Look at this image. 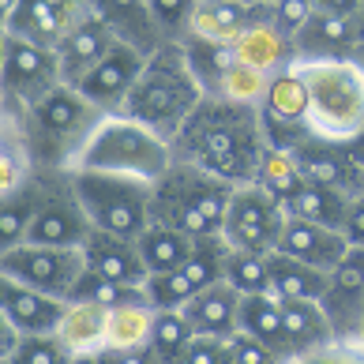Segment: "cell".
<instances>
[{
    "label": "cell",
    "mask_w": 364,
    "mask_h": 364,
    "mask_svg": "<svg viewBox=\"0 0 364 364\" xmlns=\"http://www.w3.org/2000/svg\"><path fill=\"white\" fill-rule=\"evenodd\" d=\"M267 19H271V8H248V4H237V0H199L188 38L229 49L237 38H245L252 26H259Z\"/></svg>",
    "instance_id": "obj_18"
},
{
    "label": "cell",
    "mask_w": 364,
    "mask_h": 364,
    "mask_svg": "<svg viewBox=\"0 0 364 364\" xmlns=\"http://www.w3.org/2000/svg\"><path fill=\"white\" fill-rule=\"evenodd\" d=\"M225 252L229 245L222 237H207V240H196L192 255L169 274H151L146 278V301H151L154 312L161 308H184L196 293H203L207 286L222 282L225 271Z\"/></svg>",
    "instance_id": "obj_12"
},
{
    "label": "cell",
    "mask_w": 364,
    "mask_h": 364,
    "mask_svg": "<svg viewBox=\"0 0 364 364\" xmlns=\"http://www.w3.org/2000/svg\"><path fill=\"white\" fill-rule=\"evenodd\" d=\"M72 364H94V357H75Z\"/></svg>",
    "instance_id": "obj_56"
},
{
    "label": "cell",
    "mask_w": 364,
    "mask_h": 364,
    "mask_svg": "<svg viewBox=\"0 0 364 364\" xmlns=\"http://www.w3.org/2000/svg\"><path fill=\"white\" fill-rule=\"evenodd\" d=\"M278 308H282V334H286V353L289 360L316 349L323 342L338 338L331 327L327 312H323L319 301H296V296H278ZM286 360V364H289Z\"/></svg>",
    "instance_id": "obj_27"
},
{
    "label": "cell",
    "mask_w": 364,
    "mask_h": 364,
    "mask_svg": "<svg viewBox=\"0 0 364 364\" xmlns=\"http://www.w3.org/2000/svg\"><path fill=\"white\" fill-rule=\"evenodd\" d=\"M72 181H75L79 203H83L94 229L139 240V233L151 225V188L154 184L113 177V173H90V169H72Z\"/></svg>",
    "instance_id": "obj_7"
},
{
    "label": "cell",
    "mask_w": 364,
    "mask_h": 364,
    "mask_svg": "<svg viewBox=\"0 0 364 364\" xmlns=\"http://www.w3.org/2000/svg\"><path fill=\"white\" fill-rule=\"evenodd\" d=\"M31 177H34V169H31V161H26V151L16 136V128H11L8 120H0V196L26 184Z\"/></svg>",
    "instance_id": "obj_39"
},
{
    "label": "cell",
    "mask_w": 364,
    "mask_h": 364,
    "mask_svg": "<svg viewBox=\"0 0 364 364\" xmlns=\"http://www.w3.org/2000/svg\"><path fill=\"white\" fill-rule=\"evenodd\" d=\"M16 342H19V334H16V327L0 316V360H8L11 353H16Z\"/></svg>",
    "instance_id": "obj_49"
},
{
    "label": "cell",
    "mask_w": 364,
    "mask_h": 364,
    "mask_svg": "<svg viewBox=\"0 0 364 364\" xmlns=\"http://www.w3.org/2000/svg\"><path fill=\"white\" fill-rule=\"evenodd\" d=\"M289 364H364V338H331Z\"/></svg>",
    "instance_id": "obj_42"
},
{
    "label": "cell",
    "mask_w": 364,
    "mask_h": 364,
    "mask_svg": "<svg viewBox=\"0 0 364 364\" xmlns=\"http://www.w3.org/2000/svg\"><path fill=\"white\" fill-rule=\"evenodd\" d=\"M181 312L188 316L196 334L229 342L240 331V293L222 278V282H214V286H207L203 293H196Z\"/></svg>",
    "instance_id": "obj_24"
},
{
    "label": "cell",
    "mask_w": 364,
    "mask_h": 364,
    "mask_svg": "<svg viewBox=\"0 0 364 364\" xmlns=\"http://www.w3.org/2000/svg\"><path fill=\"white\" fill-rule=\"evenodd\" d=\"M222 278H225L240 296L271 293V255L229 248V252H225V271H222Z\"/></svg>",
    "instance_id": "obj_37"
},
{
    "label": "cell",
    "mask_w": 364,
    "mask_h": 364,
    "mask_svg": "<svg viewBox=\"0 0 364 364\" xmlns=\"http://www.w3.org/2000/svg\"><path fill=\"white\" fill-rule=\"evenodd\" d=\"M312 0H274L271 4V26L278 34H286L289 42L304 31V23L312 19Z\"/></svg>",
    "instance_id": "obj_43"
},
{
    "label": "cell",
    "mask_w": 364,
    "mask_h": 364,
    "mask_svg": "<svg viewBox=\"0 0 364 364\" xmlns=\"http://www.w3.org/2000/svg\"><path fill=\"white\" fill-rule=\"evenodd\" d=\"M64 83L57 49L23 42L16 34H4V94H0V117L11 120L38 105Z\"/></svg>",
    "instance_id": "obj_8"
},
{
    "label": "cell",
    "mask_w": 364,
    "mask_h": 364,
    "mask_svg": "<svg viewBox=\"0 0 364 364\" xmlns=\"http://www.w3.org/2000/svg\"><path fill=\"white\" fill-rule=\"evenodd\" d=\"M16 8H19V0H0V34H8V26H11V16H16Z\"/></svg>",
    "instance_id": "obj_50"
},
{
    "label": "cell",
    "mask_w": 364,
    "mask_h": 364,
    "mask_svg": "<svg viewBox=\"0 0 364 364\" xmlns=\"http://www.w3.org/2000/svg\"><path fill=\"white\" fill-rule=\"evenodd\" d=\"M181 364H233V357H229V342L196 334V342L188 346V353L181 357Z\"/></svg>",
    "instance_id": "obj_45"
},
{
    "label": "cell",
    "mask_w": 364,
    "mask_h": 364,
    "mask_svg": "<svg viewBox=\"0 0 364 364\" xmlns=\"http://www.w3.org/2000/svg\"><path fill=\"white\" fill-rule=\"evenodd\" d=\"M323 312L338 338H360L364 327V248H349L346 259L331 271L327 293H323Z\"/></svg>",
    "instance_id": "obj_17"
},
{
    "label": "cell",
    "mask_w": 364,
    "mask_h": 364,
    "mask_svg": "<svg viewBox=\"0 0 364 364\" xmlns=\"http://www.w3.org/2000/svg\"><path fill=\"white\" fill-rule=\"evenodd\" d=\"M293 161L301 166L308 184L331 188L346 199L364 196V161L357 158L353 143H334V139H319L308 136L304 143L293 146Z\"/></svg>",
    "instance_id": "obj_14"
},
{
    "label": "cell",
    "mask_w": 364,
    "mask_h": 364,
    "mask_svg": "<svg viewBox=\"0 0 364 364\" xmlns=\"http://www.w3.org/2000/svg\"><path fill=\"white\" fill-rule=\"evenodd\" d=\"M255 184L263 188L267 196H274L282 207L304 188V173L293 161L289 151H278V146H267V154L259 161V173H255Z\"/></svg>",
    "instance_id": "obj_35"
},
{
    "label": "cell",
    "mask_w": 364,
    "mask_h": 364,
    "mask_svg": "<svg viewBox=\"0 0 364 364\" xmlns=\"http://www.w3.org/2000/svg\"><path fill=\"white\" fill-rule=\"evenodd\" d=\"M102 120L105 113L94 109L75 87L60 83L26 113L11 117L8 124L16 128L34 173H72L79 169V158L90 146L94 132L102 128Z\"/></svg>",
    "instance_id": "obj_2"
},
{
    "label": "cell",
    "mask_w": 364,
    "mask_h": 364,
    "mask_svg": "<svg viewBox=\"0 0 364 364\" xmlns=\"http://www.w3.org/2000/svg\"><path fill=\"white\" fill-rule=\"evenodd\" d=\"M90 11H94L90 0H19L8 34L46 46V49H57Z\"/></svg>",
    "instance_id": "obj_16"
},
{
    "label": "cell",
    "mask_w": 364,
    "mask_h": 364,
    "mask_svg": "<svg viewBox=\"0 0 364 364\" xmlns=\"http://www.w3.org/2000/svg\"><path fill=\"white\" fill-rule=\"evenodd\" d=\"M286 222H289V214L274 196H267L259 184H240V188H233V199H229L222 240L237 252L271 255V252H278Z\"/></svg>",
    "instance_id": "obj_10"
},
{
    "label": "cell",
    "mask_w": 364,
    "mask_h": 364,
    "mask_svg": "<svg viewBox=\"0 0 364 364\" xmlns=\"http://www.w3.org/2000/svg\"><path fill=\"white\" fill-rule=\"evenodd\" d=\"M267 154V136L259 109L240 102L203 98L188 124L173 139V158L210 173L225 184H255L259 161Z\"/></svg>",
    "instance_id": "obj_1"
},
{
    "label": "cell",
    "mask_w": 364,
    "mask_h": 364,
    "mask_svg": "<svg viewBox=\"0 0 364 364\" xmlns=\"http://www.w3.org/2000/svg\"><path fill=\"white\" fill-rule=\"evenodd\" d=\"M79 252H83L87 271L105 274L113 282H124V286H146V278H151V274H146V267H143L139 245H136V240H128V237L94 229Z\"/></svg>",
    "instance_id": "obj_21"
},
{
    "label": "cell",
    "mask_w": 364,
    "mask_h": 364,
    "mask_svg": "<svg viewBox=\"0 0 364 364\" xmlns=\"http://www.w3.org/2000/svg\"><path fill=\"white\" fill-rule=\"evenodd\" d=\"M173 161H177L173 158V143L161 139L158 132L143 128L128 117H105L102 128L94 132L90 146L83 151V158H79V169L154 184L158 177H166Z\"/></svg>",
    "instance_id": "obj_6"
},
{
    "label": "cell",
    "mask_w": 364,
    "mask_h": 364,
    "mask_svg": "<svg viewBox=\"0 0 364 364\" xmlns=\"http://www.w3.org/2000/svg\"><path fill=\"white\" fill-rule=\"evenodd\" d=\"M90 8L117 34V42L139 49L143 57H151L154 49L166 46V38H161L146 0H90Z\"/></svg>",
    "instance_id": "obj_22"
},
{
    "label": "cell",
    "mask_w": 364,
    "mask_h": 364,
    "mask_svg": "<svg viewBox=\"0 0 364 364\" xmlns=\"http://www.w3.org/2000/svg\"><path fill=\"white\" fill-rule=\"evenodd\" d=\"M349 60H353V64H357V68L364 72V42H360V46L353 49V57H349Z\"/></svg>",
    "instance_id": "obj_51"
},
{
    "label": "cell",
    "mask_w": 364,
    "mask_h": 364,
    "mask_svg": "<svg viewBox=\"0 0 364 364\" xmlns=\"http://www.w3.org/2000/svg\"><path fill=\"white\" fill-rule=\"evenodd\" d=\"M360 338H364V327H360Z\"/></svg>",
    "instance_id": "obj_58"
},
{
    "label": "cell",
    "mask_w": 364,
    "mask_h": 364,
    "mask_svg": "<svg viewBox=\"0 0 364 364\" xmlns=\"http://www.w3.org/2000/svg\"><path fill=\"white\" fill-rule=\"evenodd\" d=\"M94 225L79 203L72 173H38V210L26 245L49 248H83Z\"/></svg>",
    "instance_id": "obj_9"
},
{
    "label": "cell",
    "mask_w": 364,
    "mask_h": 364,
    "mask_svg": "<svg viewBox=\"0 0 364 364\" xmlns=\"http://www.w3.org/2000/svg\"><path fill=\"white\" fill-rule=\"evenodd\" d=\"M278 252L289 255V259H301L316 271H334L346 252H349V240L342 229H327V225H312V222H301V218H289L286 229H282V240H278Z\"/></svg>",
    "instance_id": "obj_20"
},
{
    "label": "cell",
    "mask_w": 364,
    "mask_h": 364,
    "mask_svg": "<svg viewBox=\"0 0 364 364\" xmlns=\"http://www.w3.org/2000/svg\"><path fill=\"white\" fill-rule=\"evenodd\" d=\"M0 364H11V360H0Z\"/></svg>",
    "instance_id": "obj_57"
},
{
    "label": "cell",
    "mask_w": 364,
    "mask_h": 364,
    "mask_svg": "<svg viewBox=\"0 0 364 364\" xmlns=\"http://www.w3.org/2000/svg\"><path fill=\"white\" fill-rule=\"evenodd\" d=\"M229 57L237 64H245L252 72H263V75H278L296 64V46L289 42L286 34H278L271 19L252 26L245 38H237L233 46H229Z\"/></svg>",
    "instance_id": "obj_26"
},
{
    "label": "cell",
    "mask_w": 364,
    "mask_h": 364,
    "mask_svg": "<svg viewBox=\"0 0 364 364\" xmlns=\"http://www.w3.org/2000/svg\"><path fill=\"white\" fill-rule=\"evenodd\" d=\"M143 64H146V57H143L139 49L117 42L83 79H79L75 90L83 94V98H87L98 113L120 117V113H124V102H128L132 87H136V79H139V72H143Z\"/></svg>",
    "instance_id": "obj_15"
},
{
    "label": "cell",
    "mask_w": 364,
    "mask_h": 364,
    "mask_svg": "<svg viewBox=\"0 0 364 364\" xmlns=\"http://www.w3.org/2000/svg\"><path fill=\"white\" fill-rule=\"evenodd\" d=\"M240 331L259 338L263 346H271L282 360H289L286 353V334H282V308L274 293H252L240 296Z\"/></svg>",
    "instance_id": "obj_32"
},
{
    "label": "cell",
    "mask_w": 364,
    "mask_h": 364,
    "mask_svg": "<svg viewBox=\"0 0 364 364\" xmlns=\"http://www.w3.org/2000/svg\"><path fill=\"white\" fill-rule=\"evenodd\" d=\"M259 109V124L267 146H278V151H293L296 143H304L312 136V124H308V90L301 83V72L296 64L286 72H278L271 83H267L263 102L255 105Z\"/></svg>",
    "instance_id": "obj_13"
},
{
    "label": "cell",
    "mask_w": 364,
    "mask_h": 364,
    "mask_svg": "<svg viewBox=\"0 0 364 364\" xmlns=\"http://www.w3.org/2000/svg\"><path fill=\"white\" fill-rule=\"evenodd\" d=\"M0 94H4V34H0Z\"/></svg>",
    "instance_id": "obj_52"
},
{
    "label": "cell",
    "mask_w": 364,
    "mask_h": 364,
    "mask_svg": "<svg viewBox=\"0 0 364 364\" xmlns=\"http://www.w3.org/2000/svg\"><path fill=\"white\" fill-rule=\"evenodd\" d=\"M312 8L323 16H342V19H357V11L364 8V0H312Z\"/></svg>",
    "instance_id": "obj_48"
},
{
    "label": "cell",
    "mask_w": 364,
    "mask_h": 364,
    "mask_svg": "<svg viewBox=\"0 0 364 364\" xmlns=\"http://www.w3.org/2000/svg\"><path fill=\"white\" fill-rule=\"evenodd\" d=\"M312 136L353 143L364 132V72L353 60H296Z\"/></svg>",
    "instance_id": "obj_5"
},
{
    "label": "cell",
    "mask_w": 364,
    "mask_h": 364,
    "mask_svg": "<svg viewBox=\"0 0 364 364\" xmlns=\"http://www.w3.org/2000/svg\"><path fill=\"white\" fill-rule=\"evenodd\" d=\"M68 301H90V304H102V308H120V304H139L146 301V289L143 286H124V282H113L105 274H94L83 271V278L75 282V289ZM151 304V301H146Z\"/></svg>",
    "instance_id": "obj_38"
},
{
    "label": "cell",
    "mask_w": 364,
    "mask_h": 364,
    "mask_svg": "<svg viewBox=\"0 0 364 364\" xmlns=\"http://www.w3.org/2000/svg\"><path fill=\"white\" fill-rule=\"evenodd\" d=\"M293 46H296V60H349L353 49L360 46L357 19L312 11V19L293 38Z\"/></svg>",
    "instance_id": "obj_23"
},
{
    "label": "cell",
    "mask_w": 364,
    "mask_h": 364,
    "mask_svg": "<svg viewBox=\"0 0 364 364\" xmlns=\"http://www.w3.org/2000/svg\"><path fill=\"white\" fill-rule=\"evenodd\" d=\"M229 357H233V364H286L271 346H263L259 338H252L245 331H237L229 338Z\"/></svg>",
    "instance_id": "obj_44"
},
{
    "label": "cell",
    "mask_w": 364,
    "mask_h": 364,
    "mask_svg": "<svg viewBox=\"0 0 364 364\" xmlns=\"http://www.w3.org/2000/svg\"><path fill=\"white\" fill-rule=\"evenodd\" d=\"M146 4H151V16L158 23L161 38H166V42H184L199 0H146Z\"/></svg>",
    "instance_id": "obj_41"
},
{
    "label": "cell",
    "mask_w": 364,
    "mask_h": 364,
    "mask_svg": "<svg viewBox=\"0 0 364 364\" xmlns=\"http://www.w3.org/2000/svg\"><path fill=\"white\" fill-rule=\"evenodd\" d=\"M151 331H154V308L139 301V304H120L105 312V349H139L151 346Z\"/></svg>",
    "instance_id": "obj_33"
},
{
    "label": "cell",
    "mask_w": 364,
    "mask_h": 364,
    "mask_svg": "<svg viewBox=\"0 0 364 364\" xmlns=\"http://www.w3.org/2000/svg\"><path fill=\"white\" fill-rule=\"evenodd\" d=\"M229 199H233V184L188 161H173L166 177H158L151 188V222L169 225L192 240L222 237Z\"/></svg>",
    "instance_id": "obj_4"
},
{
    "label": "cell",
    "mask_w": 364,
    "mask_h": 364,
    "mask_svg": "<svg viewBox=\"0 0 364 364\" xmlns=\"http://www.w3.org/2000/svg\"><path fill=\"white\" fill-rule=\"evenodd\" d=\"M289 218H301V222H312V225H327V229H342L346 225V214H349V199L331 192V188H319V184H308L296 192L289 203H286Z\"/></svg>",
    "instance_id": "obj_34"
},
{
    "label": "cell",
    "mask_w": 364,
    "mask_h": 364,
    "mask_svg": "<svg viewBox=\"0 0 364 364\" xmlns=\"http://www.w3.org/2000/svg\"><path fill=\"white\" fill-rule=\"evenodd\" d=\"M34 210H38V173L26 184L0 196V255H8L19 245H26Z\"/></svg>",
    "instance_id": "obj_29"
},
{
    "label": "cell",
    "mask_w": 364,
    "mask_h": 364,
    "mask_svg": "<svg viewBox=\"0 0 364 364\" xmlns=\"http://www.w3.org/2000/svg\"><path fill=\"white\" fill-rule=\"evenodd\" d=\"M196 342V331L181 308H161L154 312V331H151V349L158 353L161 364H181L188 346Z\"/></svg>",
    "instance_id": "obj_36"
},
{
    "label": "cell",
    "mask_w": 364,
    "mask_h": 364,
    "mask_svg": "<svg viewBox=\"0 0 364 364\" xmlns=\"http://www.w3.org/2000/svg\"><path fill=\"white\" fill-rule=\"evenodd\" d=\"M139 255H143V267H146V274H169V271H177V267L192 255L196 248V240L192 237H184L177 233V229H169V225H158L151 222L139 233Z\"/></svg>",
    "instance_id": "obj_30"
},
{
    "label": "cell",
    "mask_w": 364,
    "mask_h": 364,
    "mask_svg": "<svg viewBox=\"0 0 364 364\" xmlns=\"http://www.w3.org/2000/svg\"><path fill=\"white\" fill-rule=\"evenodd\" d=\"M87 263L79 248H49V245H19L16 252L0 255V274L23 282L46 296L68 301L75 282L83 278Z\"/></svg>",
    "instance_id": "obj_11"
},
{
    "label": "cell",
    "mask_w": 364,
    "mask_h": 364,
    "mask_svg": "<svg viewBox=\"0 0 364 364\" xmlns=\"http://www.w3.org/2000/svg\"><path fill=\"white\" fill-rule=\"evenodd\" d=\"M0 120H4V117H0Z\"/></svg>",
    "instance_id": "obj_59"
},
{
    "label": "cell",
    "mask_w": 364,
    "mask_h": 364,
    "mask_svg": "<svg viewBox=\"0 0 364 364\" xmlns=\"http://www.w3.org/2000/svg\"><path fill=\"white\" fill-rule=\"evenodd\" d=\"M237 4H248V8H271L274 0H237Z\"/></svg>",
    "instance_id": "obj_53"
},
{
    "label": "cell",
    "mask_w": 364,
    "mask_h": 364,
    "mask_svg": "<svg viewBox=\"0 0 364 364\" xmlns=\"http://www.w3.org/2000/svg\"><path fill=\"white\" fill-rule=\"evenodd\" d=\"M353 151H357V158H360V161H364V132H360V136H357V139H353Z\"/></svg>",
    "instance_id": "obj_54"
},
{
    "label": "cell",
    "mask_w": 364,
    "mask_h": 364,
    "mask_svg": "<svg viewBox=\"0 0 364 364\" xmlns=\"http://www.w3.org/2000/svg\"><path fill=\"white\" fill-rule=\"evenodd\" d=\"M342 233L349 240V248H364V196L349 199V214H346Z\"/></svg>",
    "instance_id": "obj_47"
},
{
    "label": "cell",
    "mask_w": 364,
    "mask_h": 364,
    "mask_svg": "<svg viewBox=\"0 0 364 364\" xmlns=\"http://www.w3.org/2000/svg\"><path fill=\"white\" fill-rule=\"evenodd\" d=\"M327 271H316L301 259H289L282 252H271V293L274 296H296V301H323L327 293Z\"/></svg>",
    "instance_id": "obj_31"
},
{
    "label": "cell",
    "mask_w": 364,
    "mask_h": 364,
    "mask_svg": "<svg viewBox=\"0 0 364 364\" xmlns=\"http://www.w3.org/2000/svg\"><path fill=\"white\" fill-rule=\"evenodd\" d=\"M11 364H72L75 357L68 353V346L53 334H19L16 353L8 357Z\"/></svg>",
    "instance_id": "obj_40"
},
{
    "label": "cell",
    "mask_w": 364,
    "mask_h": 364,
    "mask_svg": "<svg viewBox=\"0 0 364 364\" xmlns=\"http://www.w3.org/2000/svg\"><path fill=\"white\" fill-rule=\"evenodd\" d=\"M94 364H161V360L151 346H139V349H102V353H94Z\"/></svg>",
    "instance_id": "obj_46"
},
{
    "label": "cell",
    "mask_w": 364,
    "mask_h": 364,
    "mask_svg": "<svg viewBox=\"0 0 364 364\" xmlns=\"http://www.w3.org/2000/svg\"><path fill=\"white\" fill-rule=\"evenodd\" d=\"M357 31H360V42H364V8L357 11Z\"/></svg>",
    "instance_id": "obj_55"
},
{
    "label": "cell",
    "mask_w": 364,
    "mask_h": 364,
    "mask_svg": "<svg viewBox=\"0 0 364 364\" xmlns=\"http://www.w3.org/2000/svg\"><path fill=\"white\" fill-rule=\"evenodd\" d=\"M117 46V34L105 26L98 16H90L75 26V31L64 38V42L57 46V60H60V75H64V83L75 87L79 79H83L94 64H98L105 53H109Z\"/></svg>",
    "instance_id": "obj_25"
},
{
    "label": "cell",
    "mask_w": 364,
    "mask_h": 364,
    "mask_svg": "<svg viewBox=\"0 0 364 364\" xmlns=\"http://www.w3.org/2000/svg\"><path fill=\"white\" fill-rule=\"evenodd\" d=\"M105 312L109 308L90 304V301H64L57 338L68 346L72 357H94L105 349Z\"/></svg>",
    "instance_id": "obj_28"
},
{
    "label": "cell",
    "mask_w": 364,
    "mask_h": 364,
    "mask_svg": "<svg viewBox=\"0 0 364 364\" xmlns=\"http://www.w3.org/2000/svg\"><path fill=\"white\" fill-rule=\"evenodd\" d=\"M203 98L207 94L199 87L192 64H188V49L181 42H166L146 57L120 117L136 120V124L151 128L161 139L173 143Z\"/></svg>",
    "instance_id": "obj_3"
},
{
    "label": "cell",
    "mask_w": 364,
    "mask_h": 364,
    "mask_svg": "<svg viewBox=\"0 0 364 364\" xmlns=\"http://www.w3.org/2000/svg\"><path fill=\"white\" fill-rule=\"evenodd\" d=\"M60 312L64 301L0 274V316L16 327V334H53L60 323Z\"/></svg>",
    "instance_id": "obj_19"
}]
</instances>
